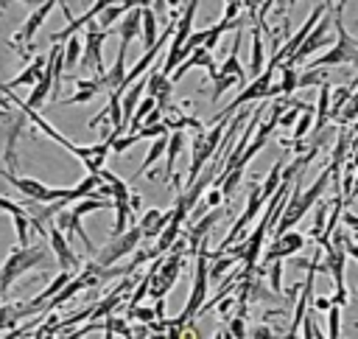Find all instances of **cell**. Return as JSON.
<instances>
[{
	"mask_svg": "<svg viewBox=\"0 0 358 339\" xmlns=\"http://www.w3.org/2000/svg\"><path fill=\"white\" fill-rule=\"evenodd\" d=\"M341 308H344V305H338V303H333V305L327 308V331H324V333H327L330 339H338V336H341Z\"/></svg>",
	"mask_w": 358,
	"mask_h": 339,
	"instance_id": "cell-40",
	"label": "cell"
},
{
	"mask_svg": "<svg viewBox=\"0 0 358 339\" xmlns=\"http://www.w3.org/2000/svg\"><path fill=\"white\" fill-rule=\"evenodd\" d=\"M140 241H145V233H143L140 224H131L126 233H120V235H109V241L95 252V261L103 263V266H115L120 258L131 255V252L140 247Z\"/></svg>",
	"mask_w": 358,
	"mask_h": 339,
	"instance_id": "cell-7",
	"label": "cell"
},
{
	"mask_svg": "<svg viewBox=\"0 0 358 339\" xmlns=\"http://www.w3.org/2000/svg\"><path fill=\"white\" fill-rule=\"evenodd\" d=\"M129 202H131V207H134V210H140V207H143V199H140V193H131V199H129Z\"/></svg>",
	"mask_w": 358,
	"mask_h": 339,
	"instance_id": "cell-52",
	"label": "cell"
},
{
	"mask_svg": "<svg viewBox=\"0 0 358 339\" xmlns=\"http://www.w3.org/2000/svg\"><path fill=\"white\" fill-rule=\"evenodd\" d=\"M355 78L352 81H347V84H336L333 87V118H338L341 115V109H344V104L350 101V95L355 92Z\"/></svg>",
	"mask_w": 358,
	"mask_h": 339,
	"instance_id": "cell-34",
	"label": "cell"
},
{
	"mask_svg": "<svg viewBox=\"0 0 358 339\" xmlns=\"http://www.w3.org/2000/svg\"><path fill=\"white\" fill-rule=\"evenodd\" d=\"M210 81H213V92H210V98H213V101H218V98L224 95V90H229L232 84H241L235 76H213Z\"/></svg>",
	"mask_w": 358,
	"mask_h": 339,
	"instance_id": "cell-42",
	"label": "cell"
},
{
	"mask_svg": "<svg viewBox=\"0 0 358 339\" xmlns=\"http://www.w3.org/2000/svg\"><path fill=\"white\" fill-rule=\"evenodd\" d=\"M59 322H62V319H59V314L50 308V311L45 314V325H39V328H36L31 336H36V339H42V336H56V331H59Z\"/></svg>",
	"mask_w": 358,
	"mask_h": 339,
	"instance_id": "cell-41",
	"label": "cell"
},
{
	"mask_svg": "<svg viewBox=\"0 0 358 339\" xmlns=\"http://www.w3.org/2000/svg\"><path fill=\"white\" fill-rule=\"evenodd\" d=\"M81 59H84V42H81L78 36H70V39L64 42V67H67V73H70L76 64H81Z\"/></svg>",
	"mask_w": 358,
	"mask_h": 339,
	"instance_id": "cell-33",
	"label": "cell"
},
{
	"mask_svg": "<svg viewBox=\"0 0 358 339\" xmlns=\"http://www.w3.org/2000/svg\"><path fill=\"white\" fill-rule=\"evenodd\" d=\"M280 84H282V95H294L299 90V73L294 70V64H280Z\"/></svg>",
	"mask_w": 358,
	"mask_h": 339,
	"instance_id": "cell-38",
	"label": "cell"
},
{
	"mask_svg": "<svg viewBox=\"0 0 358 339\" xmlns=\"http://www.w3.org/2000/svg\"><path fill=\"white\" fill-rule=\"evenodd\" d=\"M282 168H285L282 160H277V162L268 168V174H266V179H263V193H266V199H271V196L277 193V188L285 182V179H282Z\"/></svg>",
	"mask_w": 358,
	"mask_h": 339,
	"instance_id": "cell-35",
	"label": "cell"
},
{
	"mask_svg": "<svg viewBox=\"0 0 358 339\" xmlns=\"http://www.w3.org/2000/svg\"><path fill=\"white\" fill-rule=\"evenodd\" d=\"M232 303H235V300H232V297H227V300H224V297H221V300H218V303H215V311H218V314H221V317H224V314H229V308H232Z\"/></svg>",
	"mask_w": 358,
	"mask_h": 339,
	"instance_id": "cell-51",
	"label": "cell"
},
{
	"mask_svg": "<svg viewBox=\"0 0 358 339\" xmlns=\"http://www.w3.org/2000/svg\"><path fill=\"white\" fill-rule=\"evenodd\" d=\"M344 6L347 0H338L333 11V25H336V45L327 48L322 56H313L308 62V67H338V64H352L358 67V39H352V34L344 25Z\"/></svg>",
	"mask_w": 358,
	"mask_h": 339,
	"instance_id": "cell-2",
	"label": "cell"
},
{
	"mask_svg": "<svg viewBox=\"0 0 358 339\" xmlns=\"http://www.w3.org/2000/svg\"><path fill=\"white\" fill-rule=\"evenodd\" d=\"M143 31V6H134L123 14V20L117 22V34H120V48L129 50V45L134 42V36Z\"/></svg>",
	"mask_w": 358,
	"mask_h": 339,
	"instance_id": "cell-20",
	"label": "cell"
},
{
	"mask_svg": "<svg viewBox=\"0 0 358 339\" xmlns=\"http://www.w3.org/2000/svg\"><path fill=\"white\" fill-rule=\"evenodd\" d=\"M81 219H84V216H81V213H76V210H73V205H67V207H62V210H59V213L53 216V221H56V224H59V227H62V230H64V233H67L70 238L76 235V238H78V241L84 244V249H87V252H90V255L95 258V252H98V249H95V244H92V238H90V233L84 230V224H81Z\"/></svg>",
	"mask_w": 358,
	"mask_h": 339,
	"instance_id": "cell-14",
	"label": "cell"
},
{
	"mask_svg": "<svg viewBox=\"0 0 358 339\" xmlns=\"http://www.w3.org/2000/svg\"><path fill=\"white\" fill-rule=\"evenodd\" d=\"M327 81V67H308L305 73H299V90L305 87H322Z\"/></svg>",
	"mask_w": 358,
	"mask_h": 339,
	"instance_id": "cell-39",
	"label": "cell"
},
{
	"mask_svg": "<svg viewBox=\"0 0 358 339\" xmlns=\"http://www.w3.org/2000/svg\"><path fill=\"white\" fill-rule=\"evenodd\" d=\"M243 317H246V314L238 311V317L229 319V336H235V339H246V336H249V328H246V319H243Z\"/></svg>",
	"mask_w": 358,
	"mask_h": 339,
	"instance_id": "cell-46",
	"label": "cell"
},
{
	"mask_svg": "<svg viewBox=\"0 0 358 339\" xmlns=\"http://www.w3.org/2000/svg\"><path fill=\"white\" fill-rule=\"evenodd\" d=\"M322 3H327V6H330V8H333V3H336V0H322Z\"/></svg>",
	"mask_w": 358,
	"mask_h": 339,
	"instance_id": "cell-55",
	"label": "cell"
},
{
	"mask_svg": "<svg viewBox=\"0 0 358 339\" xmlns=\"http://www.w3.org/2000/svg\"><path fill=\"white\" fill-rule=\"evenodd\" d=\"M134 143H140V134L137 132H126V134H117L115 143H112V154H126Z\"/></svg>",
	"mask_w": 358,
	"mask_h": 339,
	"instance_id": "cell-43",
	"label": "cell"
},
{
	"mask_svg": "<svg viewBox=\"0 0 358 339\" xmlns=\"http://www.w3.org/2000/svg\"><path fill=\"white\" fill-rule=\"evenodd\" d=\"M224 134H227V129H224V123H221V120H218L213 129H207V132L196 129L193 143H190V168H187V185H190V182H196V179H199V174L207 168V162H210V160L218 154Z\"/></svg>",
	"mask_w": 358,
	"mask_h": 339,
	"instance_id": "cell-5",
	"label": "cell"
},
{
	"mask_svg": "<svg viewBox=\"0 0 358 339\" xmlns=\"http://www.w3.org/2000/svg\"><path fill=\"white\" fill-rule=\"evenodd\" d=\"M22 3H28V6H39L42 0H22Z\"/></svg>",
	"mask_w": 358,
	"mask_h": 339,
	"instance_id": "cell-54",
	"label": "cell"
},
{
	"mask_svg": "<svg viewBox=\"0 0 358 339\" xmlns=\"http://www.w3.org/2000/svg\"><path fill=\"white\" fill-rule=\"evenodd\" d=\"M143 90H148V78H140V81H134L123 95H120V104H123V120H126V129H129V123H131V118H134V109H137V104L143 101Z\"/></svg>",
	"mask_w": 358,
	"mask_h": 339,
	"instance_id": "cell-24",
	"label": "cell"
},
{
	"mask_svg": "<svg viewBox=\"0 0 358 339\" xmlns=\"http://www.w3.org/2000/svg\"><path fill=\"white\" fill-rule=\"evenodd\" d=\"M157 11L151 8V6H143V31H140V39H143V48H151V45H157V39H159V28H157Z\"/></svg>",
	"mask_w": 358,
	"mask_h": 339,
	"instance_id": "cell-28",
	"label": "cell"
},
{
	"mask_svg": "<svg viewBox=\"0 0 358 339\" xmlns=\"http://www.w3.org/2000/svg\"><path fill=\"white\" fill-rule=\"evenodd\" d=\"M302 336H308V339H319V336H327V333H322L319 328H316V322H313V311L310 314H305V319H302Z\"/></svg>",
	"mask_w": 358,
	"mask_h": 339,
	"instance_id": "cell-47",
	"label": "cell"
},
{
	"mask_svg": "<svg viewBox=\"0 0 358 339\" xmlns=\"http://www.w3.org/2000/svg\"><path fill=\"white\" fill-rule=\"evenodd\" d=\"M101 92H109V87L103 81V73L101 76L95 73L92 78H76V92L67 101H62V104H84V101H92Z\"/></svg>",
	"mask_w": 358,
	"mask_h": 339,
	"instance_id": "cell-19",
	"label": "cell"
},
{
	"mask_svg": "<svg viewBox=\"0 0 358 339\" xmlns=\"http://www.w3.org/2000/svg\"><path fill=\"white\" fill-rule=\"evenodd\" d=\"M3 210L11 216V221H14V230H17V244H28L31 241V213H28V207L25 205H17L11 196H3Z\"/></svg>",
	"mask_w": 358,
	"mask_h": 339,
	"instance_id": "cell-16",
	"label": "cell"
},
{
	"mask_svg": "<svg viewBox=\"0 0 358 339\" xmlns=\"http://www.w3.org/2000/svg\"><path fill=\"white\" fill-rule=\"evenodd\" d=\"M56 3H59V0H42V3L25 17V22L17 28V34L11 36V48H17L20 53H22V48H31V45H34V36H36L39 28L45 25V20H48V14L53 11Z\"/></svg>",
	"mask_w": 358,
	"mask_h": 339,
	"instance_id": "cell-9",
	"label": "cell"
},
{
	"mask_svg": "<svg viewBox=\"0 0 358 339\" xmlns=\"http://www.w3.org/2000/svg\"><path fill=\"white\" fill-rule=\"evenodd\" d=\"M352 199H358V174H355V185H352V196H350V202H347V207L352 205Z\"/></svg>",
	"mask_w": 358,
	"mask_h": 339,
	"instance_id": "cell-53",
	"label": "cell"
},
{
	"mask_svg": "<svg viewBox=\"0 0 358 339\" xmlns=\"http://www.w3.org/2000/svg\"><path fill=\"white\" fill-rule=\"evenodd\" d=\"M313 311H327L330 305H333V297H313Z\"/></svg>",
	"mask_w": 358,
	"mask_h": 339,
	"instance_id": "cell-49",
	"label": "cell"
},
{
	"mask_svg": "<svg viewBox=\"0 0 358 339\" xmlns=\"http://www.w3.org/2000/svg\"><path fill=\"white\" fill-rule=\"evenodd\" d=\"M207 286H210V252H207V238L201 241V249L196 252V272H193V286L187 294V303L182 308V314L196 322V317H201V308L207 303Z\"/></svg>",
	"mask_w": 358,
	"mask_h": 339,
	"instance_id": "cell-6",
	"label": "cell"
},
{
	"mask_svg": "<svg viewBox=\"0 0 358 339\" xmlns=\"http://www.w3.org/2000/svg\"><path fill=\"white\" fill-rule=\"evenodd\" d=\"M193 67H204L207 76H213V73L218 70V67H215V56H213V50H210L207 45H199V48H196V50H193V53H190V56L171 73V78H173V81H182Z\"/></svg>",
	"mask_w": 358,
	"mask_h": 339,
	"instance_id": "cell-15",
	"label": "cell"
},
{
	"mask_svg": "<svg viewBox=\"0 0 358 339\" xmlns=\"http://www.w3.org/2000/svg\"><path fill=\"white\" fill-rule=\"evenodd\" d=\"M221 199H227L221 188H207V193H204V202H207V207H218V205H221Z\"/></svg>",
	"mask_w": 358,
	"mask_h": 339,
	"instance_id": "cell-48",
	"label": "cell"
},
{
	"mask_svg": "<svg viewBox=\"0 0 358 339\" xmlns=\"http://www.w3.org/2000/svg\"><path fill=\"white\" fill-rule=\"evenodd\" d=\"M45 64H48V56H36L34 62H28V64H25L11 81H6L3 87H6V90H14V87H34V84L42 78Z\"/></svg>",
	"mask_w": 358,
	"mask_h": 339,
	"instance_id": "cell-21",
	"label": "cell"
},
{
	"mask_svg": "<svg viewBox=\"0 0 358 339\" xmlns=\"http://www.w3.org/2000/svg\"><path fill=\"white\" fill-rule=\"evenodd\" d=\"M129 8L123 6V3H112V6H106L101 14H98V25L101 28H112L115 22H120L123 20V14H126Z\"/></svg>",
	"mask_w": 358,
	"mask_h": 339,
	"instance_id": "cell-37",
	"label": "cell"
},
{
	"mask_svg": "<svg viewBox=\"0 0 358 339\" xmlns=\"http://www.w3.org/2000/svg\"><path fill=\"white\" fill-rule=\"evenodd\" d=\"M266 269H268V286H271V291L280 294L282 291V261H271V266H266Z\"/></svg>",
	"mask_w": 358,
	"mask_h": 339,
	"instance_id": "cell-45",
	"label": "cell"
},
{
	"mask_svg": "<svg viewBox=\"0 0 358 339\" xmlns=\"http://www.w3.org/2000/svg\"><path fill=\"white\" fill-rule=\"evenodd\" d=\"M238 261H241V258L232 255V252H218V255L213 252V255H210V283H218L227 272H232V266H235Z\"/></svg>",
	"mask_w": 358,
	"mask_h": 339,
	"instance_id": "cell-27",
	"label": "cell"
},
{
	"mask_svg": "<svg viewBox=\"0 0 358 339\" xmlns=\"http://www.w3.org/2000/svg\"><path fill=\"white\" fill-rule=\"evenodd\" d=\"M274 70H277L274 64H266V70H263L260 76H255L249 84H243V90L238 92V98H235L229 106H224V112L213 115L210 123H218V120L232 118L241 106H246V104H252V101H268V98H274V95H282V84H274Z\"/></svg>",
	"mask_w": 358,
	"mask_h": 339,
	"instance_id": "cell-4",
	"label": "cell"
},
{
	"mask_svg": "<svg viewBox=\"0 0 358 339\" xmlns=\"http://www.w3.org/2000/svg\"><path fill=\"white\" fill-rule=\"evenodd\" d=\"M199 3H201V0H187L185 8H182V17L176 20V34H173V39H171V45H168V53H165V59H162V70H165L168 76L179 67V50H182V45H185V42L190 39V34H193V20H196Z\"/></svg>",
	"mask_w": 358,
	"mask_h": 339,
	"instance_id": "cell-8",
	"label": "cell"
},
{
	"mask_svg": "<svg viewBox=\"0 0 358 339\" xmlns=\"http://www.w3.org/2000/svg\"><path fill=\"white\" fill-rule=\"evenodd\" d=\"M106 31H109V28L95 25V20L84 28V59H81V64H84V67H92L98 76L106 73V70H103V42H106Z\"/></svg>",
	"mask_w": 358,
	"mask_h": 339,
	"instance_id": "cell-11",
	"label": "cell"
},
{
	"mask_svg": "<svg viewBox=\"0 0 358 339\" xmlns=\"http://www.w3.org/2000/svg\"><path fill=\"white\" fill-rule=\"evenodd\" d=\"M126 317L134 319V322H154V319H159V311H157V305L129 303V305H126Z\"/></svg>",
	"mask_w": 358,
	"mask_h": 339,
	"instance_id": "cell-36",
	"label": "cell"
},
{
	"mask_svg": "<svg viewBox=\"0 0 358 339\" xmlns=\"http://www.w3.org/2000/svg\"><path fill=\"white\" fill-rule=\"evenodd\" d=\"M168 134H171V132H168ZM168 134H159V137L148 146V154L143 157L140 168L134 171V179H137V177H143V174H148V171H151V165H154L159 157H165V154H168Z\"/></svg>",
	"mask_w": 358,
	"mask_h": 339,
	"instance_id": "cell-26",
	"label": "cell"
},
{
	"mask_svg": "<svg viewBox=\"0 0 358 339\" xmlns=\"http://www.w3.org/2000/svg\"><path fill=\"white\" fill-rule=\"evenodd\" d=\"M103 336H126L131 339L134 336V328L129 325V317H115V314H106L103 317Z\"/></svg>",
	"mask_w": 358,
	"mask_h": 339,
	"instance_id": "cell-32",
	"label": "cell"
},
{
	"mask_svg": "<svg viewBox=\"0 0 358 339\" xmlns=\"http://www.w3.org/2000/svg\"><path fill=\"white\" fill-rule=\"evenodd\" d=\"M185 143H187L185 132L182 129H171V134H168V154H165V174H162L165 182H171L176 177V160H179Z\"/></svg>",
	"mask_w": 358,
	"mask_h": 339,
	"instance_id": "cell-22",
	"label": "cell"
},
{
	"mask_svg": "<svg viewBox=\"0 0 358 339\" xmlns=\"http://www.w3.org/2000/svg\"><path fill=\"white\" fill-rule=\"evenodd\" d=\"M302 247H305V235H302V233H296V230L280 233V235H274V241L263 249V261H266V266H268L271 261H282V258L296 255Z\"/></svg>",
	"mask_w": 358,
	"mask_h": 339,
	"instance_id": "cell-13",
	"label": "cell"
},
{
	"mask_svg": "<svg viewBox=\"0 0 358 339\" xmlns=\"http://www.w3.org/2000/svg\"><path fill=\"white\" fill-rule=\"evenodd\" d=\"M48 249H50V241H48V244H17V247L6 255V261H3V272H0V297L8 294V289H11V283H14L17 277H22L25 272H31V269H36L39 263H45Z\"/></svg>",
	"mask_w": 358,
	"mask_h": 339,
	"instance_id": "cell-3",
	"label": "cell"
},
{
	"mask_svg": "<svg viewBox=\"0 0 358 339\" xmlns=\"http://www.w3.org/2000/svg\"><path fill=\"white\" fill-rule=\"evenodd\" d=\"M3 179L11 185V188H17L25 199H36V202H45L48 199V185H42L39 179H34V177H17L11 168H3Z\"/></svg>",
	"mask_w": 358,
	"mask_h": 339,
	"instance_id": "cell-17",
	"label": "cell"
},
{
	"mask_svg": "<svg viewBox=\"0 0 358 339\" xmlns=\"http://www.w3.org/2000/svg\"><path fill=\"white\" fill-rule=\"evenodd\" d=\"M352 120H358V87H355V92L350 95V101L344 104V109L338 115V123H352Z\"/></svg>",
	"mask_w": 358,
	"mask_h": 339,
	"instance_id": "cell-44",
	"label": "cell"
},
{
	"mask_svg": "<svg viewBox=\"0 0 358 339\" xmlns=\"http://www.w3.org/2000/svg\"><path fill=\"white\" fill-rule=\"evenodd\" d=\"M126 53H129L126 48H117V56H115V64H112V67H109V70L103 73V81H106V87H109V92H115V90L120 87V81L126 78V73H129V70H126Z\"/></svg>",
	"mask_w": 358,
	"mask_h": 339,
	"instance_id": "cell-29",
	"label": "cell"
},
{
	"mask_svg": "<svg viewBox=\"0 0 358 339\" xmlns=\"http://www.w3.org/2000/svg\"><path fill=\"white\" fill-rule=\"evenodd\" d=\"M266 70V50H263V28H252V53H249V76H260Z\"/></svg>",
	"mask_w": 358,
	"mask_h": 339,
	"instance_id": "cell-25",
	"label": "cell"
},
{
	"mask_svg": "<svg viewBox=\"0 0 358 339\" xmlns=\"http://www.w3.org/2000/svg\"><path fill=\"white\" fill-rule=\"evenodd\" d=\"M48 241H50V249H53V255L59 261V269H76L78 266V255L70 247V235L53 219L48 221Z\"/></svg>",
	"mask_w": 358,
	"mask_h": 339,
	"instance_id": "cell-12",
	"label": "cell"
},
{
	"mask_svg": "<svg viewBox=\"0 0 358 339\" xmlns=\"http://www.w3.org/2000/svg\"><path fill=\"white\" fill-rule=\"evenodd\" d=\"M87 286H90V283H87V277H84V275H76V277H73V280H70V283H67V286H64V289H62V291L48 303V311H50V308H59V305H64V303H70V300H73V297H78Z\"/></svg>",
	"mask_w": 358,
	"mask_h": 339,
	"instance_id": "cell-30",
	"label": "cell"
},
{
	"mask_svg": "<svg viewBox=\"0 0 358 339\" xmlns=\"http://www.w3.org/2000/svg\"><path fill=\"white\" fill-rule=\"evenodd\" d=\"M145 78H148V95H154L162 109H171L168 101H171V92H173V84H176V81H173L165 70H157V67H151Z\"/></svg>",
	"mask_w": 358,
	"mask_h": 339,
	"instance_id": "cell-18",
	"label": "cell"
},
{
	"mask_svg": "<svg viewBox=\"0 0 358 339\" xmlns=\"http://www.w3.org/2000/svg\"><path fill=\"white\" fill-rule=\"evenodd\" d=\"M249 336H255V339H266V336H274V331H271L268 325H257V328L249 331Z\"/></svg>",
	"mask_w": 358,
	"mask_h": 339,
	"instance_id": "cell-50",
	"label": "cell"
},
{
	"mask_svg": "<svg viewBox=\"0 0 358 339\" xmlns=\"http://www.w3.org/2000/svg\"><path fill=\"white\" fill-rule=\"evenodd\" d=\"M330 28H333V11H327L319 22H316V28L308 34V39L299 45V50L291 56V62H285V64H296V62H305L308 56H313L316 50H322V48H327L330 45V39H333V34H330Z\"/></svg>",
	"mask_w": 358,
	"mask_h": 339,
	"instance_id": "cell-10",
	"label": "cell"
},
{
	"mask_svg": "<svg viewBox=\"0 0 358 339\" xmlns=\"http://www.w3.org/2000/svg\"><path fill=\"white\" fill-rule=\"evenodd\" d=\"M171 219H173V207H171V210H157V207H154V210H145L137 224L143 227L145 238H159Z\"/></svg>",
	"mask_w": 358,
	"mask_h": 339,
	"instance_id": "cell-23",
	"label": "cell"
},
{
	"mask_svg": "<svg viewBox=\"0 0 358 339\" xmlns=\"http://www.w3.org/2000/svg\"><path fill=\"white\" fill-rule=\"evenodd\" d=\"M302 177H305V174H299V177L294 179L291 196H288V202H285V207H282V213H280V221H277V227H274V235L294 230L296 221H299L313 205H319V199L324 196V191H330V185H333V171H330V165H327V168L313 179V185L305 188V191H302Z\"/></svg>",
	"mask_w": 358,
	"mask_h": 339,
	"instance_id": "cell-1",
	"label": "cell"
},
{
	"mask_svg": "<svg viewBox=\"0 0 358 339\" xmlns=\"http://www.w3.org/2000/svg\"><path fill=\"white\" fill-rule=\"evenodd\" d=\"M98 174L103 177V182H109V191H112V199H115V202H129V199H131L134 191H131L129 182H123V179H120L117 174H112L109 168H101Z\"/></svg>",
	"mask_w": 358,
	"mask_h": 339,
	"instance_id": "cell-31",
	"label": "cell"
}]
</instances>
